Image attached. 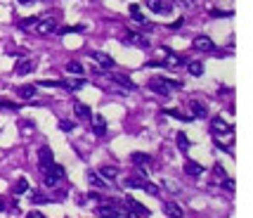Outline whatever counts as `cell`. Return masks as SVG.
I'll use <instances>...</instances> for the list:
<instances>
[{"instance_id":"cell-1","label":"cell","mask_w":253,"mask_h":218,"mask_svg":"<svg viewBox=\"0 0 253 218\" xmlns=\"http://www.w3.org/2000/svg\"><path fill=\"white\" fill-rule=\"evenodd\" d=\"M211 131H213L215 145H218V147H222V150H227L225 140H230V138H232V126H227L220 116H215V119H213V123H211Z\"/></svg>"},{"instance_id":"cell-2","label":"cell","mask_w":253,"mask_h":218,"mask_svg":"<svg viewBox=\"0 0 253 218\" xmlns=\"http://www.w3.org/2000/svg\"><path fill=\"white\" fill-rule=\"evenodd\" d=\"M45 175V185L47 187H55L62 178H64V166H59V164H52L47 171H43Z\"/></svg>"},{"instance_id":"cell-3","label":"cell","mask_w":253,"mask_h":218,"mask_svg":"<svg viewBox=\"0 0 253 218\" xmlns=\"http://www.w3.org/2000/svg\"><path fill=\"white\" fill-rule=\"evenodd\" d=\"M149 90L156 93V95H161V98H170V86H168V81L166 78H149Z\"/></svg>"},{"instance_id":"cell-4","label":"cell","mask_w":253,"mask_h":218,"mask_svg":"<svg viewBox=\"0 0 253 218\" xmlns=\"http://www.w3.org/2000/svg\"><path fill=\"white\" fill-rule=\"evenodd\" d=\"M38 164H41V171H47L55 164V154H52L50 147H41L38 150Z\"/></svg>"},{"instance_id":"cell-5","label":"cell","mask_w":253,"mask_h":218,"mask_svg":"<svg viewBox=\"0 0 253 218\" xmlns=\"http://www.w3.org/2000/svg\"><path fill=\"white\" fill-rule=\"evenodd\" d=\"M192 45H194V50H199V53H213L215 50V43L211 41L209 36H197L192 41Z\"/></svg>"},{"instance_id":"cell-6","label":"cell","mask_w":253,"mask_h":218,"mask_svg":"<svg viewBox=\"0 0 253 218\" xmlns=\"http://www.w3.org/2000/svg\"><path fill=\"white\" fill-rule=\"evenodd\" d=\"M38 66V59L36 57H19V62H17V74H31L33 69Z\"/></svg>"},{"instance_id":"cell-7","label":"cell","mask_w":253,"mask_h":218,"mask_svg":"<svg viewBox=\"0 0 253 218\" xmlns=\"http://www.w3.org/2000/svg\"><path fill=\"white\" fill-rule=\"evenodd\" d=\"M36 29H38V33H41V36H47V33L57 31V19H52V17L38 19V22H36Z\"/></svg>"},{"instance_id":"cell-8","label":"cell","mask_w":253,"mask_h":218,"mask_svg":"<svg viewBox=\"0 0 253 218\" xmlns=\"http://www.w3.org/2000/svg\"><path fill=\"white\" fill-rule=\"evenodd\" d=\"M189 109H192V116H194V119H206V116H209V109H206L204 102L192 100V102H189Z\"/></svg>"},{"instance_id":"cell-9","label":"cell","mask_w":253,"mask_h":218,"mask_svg":"<svg viewBox=\"0 0 253 218\" xmlns=\"http://www.w3.org/2000/svg\"><path fill=\"white\" fill-rule=\"evenodd\" d=\"M90 121H92V131H95V135H104V133H107V121H104L102 114H92Z\"/></svg>"},{"instance_id":"cell-10","label":"cell","mask_w":253,"mask_h":218,"mask_svg":"<svg viewBox=\"0 0 253 218\" xmlns=\"http://www.w3.org/2000/svg\"><path fill=\"white\" fill-rule=\"evenodd\" d=\"M126 45H140V48H149V41L137 36V33H126V38H121Z\"/></svg>"},{"instance_id":"cell-11","label":"cell","mask_w":253,"mask_h":218,"mask_svg":"<svg viewBox=\"0 0 253 218\" xmlns=\"http://www.w3.org/2000/svg\"><path fill=\"white\" fill-rule=\"evenodd\" d=\"M85 86V78H64V81H59V88H66V90H78V88Z\"/></svg>"},{"instance_id":"cell-12","label":"cell","mask_w":253,"mask_h":218,"mask_svg":"<svg viewBox=\"0 0 253 218\" xmlns=\"http://www.w3.org/2000/svg\"><path fill=\"white\" fill-rule=\"evenodd\" d=\"M92 59H95L97 64H102L104 69H114V66H116V62H114L107 53H92Z\"/></svg>"},{"instance_id":"cell-13","label":"cell","mask_w":253,"mask_h":218,"mask_svg":"<svg viewBox=\"0 0 253 218\" xmlns=\"http://www.w3.org/2000/svg\"><path fill=\"white\" fill-rule=\"evenodd\" d=\"M126 204H128V207H130V211H135V214H140V216H149V209L144 207V204H140L137 199L126 197Z\"/></svg>"},{"instance_id":"cell-14","label":"cell","mask_w":253,"mask_h":218,"mask_svg":"<svg viewBox=\"0 0 253 218\" xmlns=\"http://www.w3.org/2000/svg\"><path fill=\"white\" fill-rule=\"evenodd\" d=\"M147 7L159 12V14H168L170 12V5H166L164 0H147Z\"/></svg>"},{"instance_id":"cell-15","label":"cell","mask_w":253,"mask_h":218,"mask_svg":"<svg viewBox=\"0 0 253 218\" xmlns=\"http://www.w3.org/2000/svg\"><path fill=\"white\" fill-rule=\"evenodd\" d=\"M97 216L99 218H119L121 216V211H119V209H114V207H104V204H99Z\"/></svg>"},{"instance_id":"cell-16","label":"cell","mask_w":253,"mask_h":218,"mask_svg":"<svg viewBox=\"0 0 253 218\" xmlns=\"http://www.w3.org/2000/svg\"><path fill=\"white\" fill-rule=\"evenodd\" d=\"M130 17H132V22H135V24H140V26H149L147 17L140 12V7H137V5H130Z\"/></svg>"},{"instance_id":"cell-17","label":"cell","mask_w":253,"mask_h":218,"mask_svg":"<svg viewBox=\"0 0 253 218\" xmlns=\"http://www.w3.org/2000/svg\"><path fill=\"white\" fill-rule=\"evenodd\" d=\"M187 64V59L185 57H177V54H170L168 53V59L164 62V66H168V69H177V66Z\"/></svg>"},{"instance_id":"cell-18","label":"cell","mask_w":253,"mask_h":218,"mask_svg":"<svg viewBox=\"0 0 253 218\" xmlns=\"http://www.w3.org/2000/svg\"><path fill=\"white\" fill-rule=\"evenodd\" d=\"M185 173L192 175V178H199V175L204 173V168H201V164H197V162H185Z\"/></svg>"},{"instance_id":"cell-19","label":"cell","mask_w":253,"mask_h":218,"mask_svg":"<svg viewBox=\"0 0 253 218\" xmlns=\"http://www.w3.org/2000/svg\"><path fill=\"white\" fill-rule=\"evenodd\" d=\"M111 81L114 83H119V86H123V88H128V90H135V81H130L128 76H123V74H116V76H111Z\"/></svg>"},{"instance_id":"cell-20","label":"cell","mask_w":253,"mask_h":218,"mask_svg":"<svg viewBox=\"0 0 253 218\" xmlns=\"http://www.w3.org/2000/svg\"><path fill=\"white\" fill-rule=\"evenodd\" d=\"M74 111H76L78 119H90V116H92V114H90V107L83 105V102H74Z\"/></svg>"},{"instance_id":"cell-21","label":"cell","mask_w":253,"mask_h":218,"mask_svg":"<svg viewBox=\"0 0 253 218\" xmlns=\"http://www.w3.org/2000/svg\"><path fill=\"white\" fill-rule=\"evenodd\" d=\"M29 190H31V185H29V180H26V178H19V180L14 183V187H12V192H14V195H26Z\"/></svg>"},{"instance_id":"cell-22","label":"cell","mask_w":253,"mask_h":218,"mask_svg":"<svg viewBox=\"0 0 253 218\" xmlns=\"http://www.w3.org/2000/svg\"><path fill=\"white\" fill-rule=\"evenodd\" d=\"M130 162L135 164V166H147V164H152V157H149V154H142V152H135L130 157Z\"/></svg>"},{"instance_id":"cell-23","label":"cell","mask_w":253,"mask_h":218,"mask_svg":"<svg viewBox=\"0 0 253 218\" xmlns=\"http://www.w3.org/2000/svg\"><path fill=\"white\" fill-rule=\"evenodd\" d=\"M164 211H166V216H170V218H180V216H182V209L177 207L175 202H168V204L164 207Z\"/></svg>"},{"instance_id":"cell-24","label":"cell","mask_w":253,"mask_h":218,"mask_svg":"<svg viewBox=\"0 0 253 218\" xmlns=\"http://www.w3.org/2000/svg\"><path fill=\"white\" fill-rule=\"evenodd\" d=\"M97 173L102 175L104 180H114V178L119 175V168H114V166H102V168H99Z\"/></svg>"},{"instance_id":"cell-25","label":"cell","mask_w":253,"mask_h":218,"mask_svg":"<svg viewBox=\"0 0 253 218\" xmlns=\"http://www.w3.org/2000/svg\"><path fill=\"white\" fill-rule=\"evenodd\" d=\"M123 185H126V187H140V190H144V185H147V178H126V180H123Z\"/></svg>"},{"instance_id":"cell-26","label":"cell","mask_w":253,"mask_h":218,"mask_svg":"<svg viewBox=\"0 0 253 218\" xmlns=\"http://www.w3.org/2000/svg\"><path fill=\"white\" fill-rule=\"evenodd\" d=\"M175 142H177V147H180V152H187L189 145H192V142H189V138L185 135V133H177V135H175Z\"/></svg>"},{"instance_id":"cell-27","label":"cell","mask_w":253,"mask_h":218,"mask_svg":"<svg viewBox=\"0 0 253 218\" xmlns=\"http://www.w3.org/2000/svg\"><path fill=\"white\" fill-rule=\"evenodd\" d=\"M66 71H69V74H78V76L85 74V69H83L81 62H66Z\"/></svg>"},{"instance_id":"cell-28","label":"cell","mask_w":253,"mask_h":218,"mask_svg":"<svg viewBox=\"0 0 253 218\" xmlns=\"http://www.w3.org/2000/svg\"><path fill=\"white\" fill-rule=\"evenodd\" d=\"M17 93H19V98L31 100L33 95H36V88H33V86H19V88H17Z\"/></svg>"},{"instance_id":"cell-29","label":"cell","mask_w":253,"mask_h":218,"mask_svg":"<svg viewBox=\"0 0 253 218\" xmlns=\"http://www.w3.org/2000/svg\"><path fill=\"white\" fill-rule=\"evenodd\" d=\"M164 114H168V116H173V119H180V121H194V116H192V114H180L177 109H166Z\"/></svg>"},{"instance_id":"cell-30","label":"cell","mask_w":253,"mask_h":218,"mask_svg":"<svg viewBox=\"0 0 253 218\" xmlns=\"http://www.w3.org/2000/svg\"><path fill=\"white\" fill-rule=\"evenodd\" d=\"M187 71L192 76H201L204 74V64L201 62H187Z\"/></svg>"},{"instance_id":"cell-31","label":"cell","mask_w":253,"mask_h":218,"mask_svg":"<svg viewBox=\"0 0 253 218\" xmlns=\"http://www.w3.org/2000/svg\"><path fill=\"white\" fill-rule=\"evenodd\" d=\"M88 178H90V183H92V185L102 187V190H104V187H107V180H104V178H102V175H99V173H95V171H92V173H90Z\"/></svg>"},{"instance_id":"cell-32","label":"cell","mask_w":253,"mask_h":218,"mask_svg":"<svg viewBox=\"0 0 253 218\" xmlns=\"http://www.w3.org/2000/svg\"><path fill=\"white\" fill-rule=\"evenodd\" d=\"M74 126H76V123H74V121H69V119H62L59 121V131H74Z\"/></svg>"},{"instance_id":"cell-33","label":"cell","mask_w":253,"mask_h":218,"mask_svg":"<svg viewBox=\"0 0 253 218\" xmlns=\"http://www.w3.org/2000/svg\"><path fill=\"white\" fill-rule=\"evenodd\" d=\"M144 192H149L152 197H159V192H161V190H159L154 183H147V185H144Z\"/></svg>"},{"instance_id":"cell-34","label":"cell","mask_w":253,"mask_h":218,"mask_svg":"<svg viewBox=\"0 0 253 218\" xmlns=\"http://www.w3.org/2000/svg\"><path fill=\"white\" fill-rule=\"evenodd\" d=\"M38 19H41V17H29V19H24V22H19V26H22V29H29V26H33V24L38 22Z\"/></svg>"},{"instance_id":"cell-35","label":"cell","mask_w":253,"mask_h":218,"mask_svg":"<svg viewBox=\"0 0 253 218\" xmlns=\"http://www.w3.org/2000/svg\"><path fill=\"white\" fill-rule=\"evenodd\" d=\"M222 187H225L227 192H234V180H232V178H222Z\"/></svg>"},{"instance_id":"cell-36","label":"cell","mask_w":253,"mask_h":218,"mask_svg":"<svg viewBox=\"0 0 253 218\" xmlns=\"http://www.w3.org/2000/svg\"><path fill=\"white\" fill-rule=\"evenodd\" d=\"M38 86H43V88H59V81H38Z\"/></svg>"},{"instance_id":"cell-37","label":"cell","mask_w":253,"mask_h":218,"mask_svg":"<svg viewBox=\"0 0 253 218\" xmlns=\"http://www.w3.org/2000/svg\"><path fill=\"white\" fill-rule=\"evenodd\" d=\"M211 14H213V17H232L230 10H213Z\"/></svg>"},{"instance_id":"cell-38","label":"cell","mask_w":253,"mask_h":218,"mask_svg":"<svg viewBox=\"0 0 253 218\" xmlns=\"http://www.w3.org/2000/svg\"><path fill=\"white\" fill-rule=\"evenodd\" d=\"M215 173H218V178H227V175H225V168H222L220 164H215Z\"/></svg>"},{"instance_id":"cell-39","label":"cell","mask_w":253,"mask_h":218,"mask_svg":"<svg viewBox=\"0 0 253 218\" xmlns=\"http://www.w3.org/2000/svg\"><path fill=\"white\" fill-rule=\"evenodd\" d=\"M33 202H47V197H43L41 192H33Z\"/></svg>"},{"instance_id":"cell-40","label":"cell","mask_w":253,"mask_h":218,"mask_svg":"<svg viewBox=\"0 0 253 218\" xmlns=\"http://www.w3.org/2000/svg\"><path fill=\"white\" fill-rule=\"evenodd\" d=\"M29 218H45V216L41 214V211H31V214H29Z\"/></svg>"},{"instance_id":"cell-41","label":"cell","mask_w":253,"mask_h":218,"mask_svg":"<svg viewBox=\"0 0 253 218\" xmlns=\"http://www.w3.org/2000/svg\"><path fill=\"white\" fill-rule=\"evenodd\" d=\"M175 2H180V5H185V7H192V0H175Z\"/></svg>"},{"instance_id":"cell-42","label":"cell","mask_w":253,"mask_h":218,"mask_svg":"<svg viewBox=\"0 0 253 218\" xmlns=\"http://www.w3.org/2000/svg\"><path fill=\"white\" fill-rule=\"evenodd\" d=\"M180 26H182V19H177V22L170 24V29H180Z\"/></svg>"},{"instance_id":"cell-43","label":"cell","mask_w":253,"mask_h":218,"mask_svg":"<svg viewBox=\"0 0 253 218\" xmlns=\"http://www.w3.org/2000/svg\"><path fill=\"white\" fill-rule=\"evenodd\" d=\"M5 209H7V204H5V199L0 197V211H5Z\"/></svg>"},{"instance_id":"cell-44","label":"cell","mask_w":253,"mask_h":218,"mask_svg":"<svg viewBox=\"0 0 253 218\" xmlns=\"http://www.w3.org/2000/svg\"><path fill=\"white\" fill-rule=\"evenodd\" d=\"M126 218H140V214H135V211H130V214H126Z\"/></svg>"},{"instance_id":"cell-45","label":"cell","mask_w":253,"mask_h":218,"mask_svg":"<svg viewBox=\"0 0 253 218\" xmlns=\"http://www.w3.org/2000/svg\"><path fill=\"white\" fill-rule=\"evenodd\" d=\"M19 2H22V5H31L33 0H19Z\"/></svg>"}]
</instances>
